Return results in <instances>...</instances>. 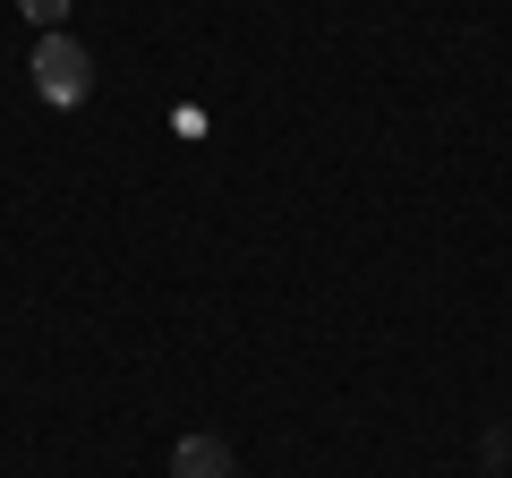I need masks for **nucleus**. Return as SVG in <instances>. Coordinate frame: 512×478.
Masks as SVG:
<instances>
[{"instance_id": "f257e3e1", "label": "nucleus", "mask_w": 512, "mask_h": 478, "mask_svg": "<svg viewBox=\"0 0 512 478\" xmlns=\"http://www.w3.org/2000/svg\"><path fill=\"white\" fill-rule=\"evenodd\" d=\"M26 69H35V94H43L52 111H77V103L94 94V52H86L77 35H43Z\"/></svg>"}, {"instance_id": "f03ea898", "label": "nucleus", "mask_w": 512, "mask_h": 478, "mask_svg": "<svg viewBox=\"0 0 512 478\" xmlns=\"http://www.w3.org/2000/svg\"><path fill=\"white\" fill-rule=\"evenodd\" d=\"M239 461H231V444L222 436H180L171 444V478H231Z\"/></svg>"}, {"instance_id": "7ed1b4c3", "label": "nucleus", "mask_w": 512, "mask_h": 478, "mask_svg": "<svg viewBox=\"0 0 512 478\" xmlns=\"http://www.w3.org/2000/svg\"><path fill=\"white\" fill-rule=\"evenodd\" d=\"M18 9L43 26V35H60V18H69V0H18Z\"/></svg>"}]
</instances>
